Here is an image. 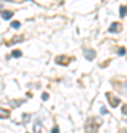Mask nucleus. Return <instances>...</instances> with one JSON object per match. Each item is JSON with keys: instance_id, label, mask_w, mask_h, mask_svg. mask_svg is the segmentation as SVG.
<instances>
[{"instance_id": "0eeeda50", "label": "nucleus", "mask_w": 127, "mask_h": 133, "mask_svg": "<svg viewBox=\"0 0 127 133\" xmlns=\"http://www.w3.org/2000/svg\"><path fill=\"white\" fill-rule=\"evenodd\" d=\"M12 56L14 58H21L22 56V52H21V50H14V52H12Z\"/></svg>"}, {"instance_id": "6e6552de", "label": "nucleus", "mask_w": 127, "mask_h": 133, "mask_svg": "<svg viewBox=\"0 0 127 133\" xmlns=\"http://www.w3.org/2000/svg\"><path fill=\"white\" fill-rule=\"evenodd\" d=\"M120 16H121V18H124V16H126V6H124V5L120 8Z\"/></svg>"}, {"instance_id": "f257e3e1", "label": "nucleus", "mask_w": 127, "mask_h": 133, "mask_svg": "<svg viewBox=\"0 0 127 133\" xmlns=\"http://www.w3.org/2000/svg\"><path fill=\"white\" fill-rule=\"evenodd\" d=\"M121 24L120 22H112V24L109 25V28H108V31L109 33H120L121 31Z\"/></svg>"}, {"instance_id": "423d86ee", "label": "nucleus", "mask_w": 127, "mask_h": 133, "mask_svg": "<svg viewBox=\"0 0 127 133\" xmlns=\"http://www.w3.org/2000/svg\"><path fill=\"white\" fill-rule=\"evenodd\" d=\"M9 115H10V112L8 109L0 108V118H9Z\"/></svg>"}, {"instance_id": "7ed1b4c3", "label": "nucleus", "mask_w": 127, "mask_h": 133, "mask_svg": "<svg viewBox=\"0 0 127 133\" xmlns=\"http://www.w3.org/2000/svg\"><path fill=\"white\" fill-rule=\"evenodd\" d=\"M109 98V102H111V107H112V108H115V107H118V105H120V102H121V101L118 99V98H114V96H111L108 93V95H106Z\"/></svg>"}, {"instance_id": "9d476101", "label": "nucleus", "mask_w": 127, "mask_h": 133, "mask_svg": "<svg viewBox=\"0 0 127 133\" xmlns=\"http://www.w3.org/2000/svg\"><path fill=\"white\" fill-rule=\"evenodd\" d=\"M40 127H42V123H40V121H36V126H34V129H36V132H40Z\"/></svg>"}, {"instance_id": "dca6fc26", "label": "nucleus", "mask_w": 127, "mask_h": 133, "mask_svg": "<svg viewBox=\"0 0 127 133\" xmlns=\"http://www.w3.org/2000/svg\"><path fill=\"white\" fill-rule=\"evenodd\" d=\"M10 104L14 105V107H18V105L21 104V102H15V101H12V102H10Z\"/></svg>"}, {"instance_id": "ddd939ff", "label": "nucleus", "mask_w": 127, "mask_h": 133, "mask_svg": "<svg viewBox=\"0 0 127 133\" xmlns=\"http://www.w3.org/2000/svg\"><path fill=\"white\" fill-rule=\"evenodd\" d=\"M42 99H43V101H47V99H49V95H47V93H43V95H42Z\"/></svg>"}, {"instance_id": "9b49d317", "label": "nucleus", "mask_w": 127, "mask_h": 133, "mask_svg": "<svg viewBox=\"0 0 127 133\" xmlns=\"http://www.w3.org/2000/svg\"><path fill=\"white\" fill-rule=\"evenodd\" d=\"M118 55H120V56H124V55H126V48L120 49V50H118Z\"/></svg>"}, {"instance_id": "2eb2a0df", "label": "nucleus", "mask_w": 127, "mask_h": 133, "mask_svg": "<svg viewBox=\"0 0 127 133\" xmlns=\"http://www.w3.org/2000/svg\"><path fill=\"white\" fill-rule=\"evenodd\" d=\"M22 117H24V120H25V121H28V120H30V115L28 114H24Z\"/></svg>"}, {"instance_id": "f3484780", "label": "nucleus", "mask_w": 127, "mask_h": 133, "mask_svg": "<svg viewBox=\"0 0 127 133\" xmlns=\"http://www.w3.org/2000/svg\"><path fill=\"white\" fill-rule=\"evenodd\" d=\"M6 2H12V0H6Z\"/></svg>"}, {"instance_id": "4468645a", "label": "nucleus", "mask_w": 127, "mask_h": 133, "mask_svg": "<svg viewBox=\"0 0 127 133\" xmlns=\"http://www.w3.org/2000/svg\"><path fill=\"white\" fill-rule=\"evenodd\" d=\"M52 133H59V127H58V126H55V127L52 129Z\"/></svg>"}, {"instance_id": "39448f33", "label": "nucleus", "mask_w": 127, "mask_h": 133, "mask_svg": "<svg viewBox=\"0 0 127 133\" xmlns=\"http://www.w3.org/2000/svg\"><path fill=\"white\" fill-rule=\"evenodd\" d=\"M12 16H14V12H12V10H3V12H2V18L6 19V21L10 19Z\"/></svg>"}, {"instance_id": "20e7f679", "label": "nucleus", "mask_w": 127, "mask_h": 133, "mask_svg": "<svg viewBox=\"0 0 127 133\" xmlns=\"http://www.w3.org/2000/svg\"><path fill=\"white\" fill-rule=\"evenodd\" d=\"M68 62H70V58H65V56L56 58V64H59V65H68Z\"/></svg>"}, {"instance_id": "f8f14e48", "label": "nucleus", "mask_w": 127, "mask_h": 133, "mask_svg": "<svg viewBox=\"0 0 127 133\" xmlns=\"http://www.w3.org/2000/svg\"><path fill=\"white\" fill-rule=\"evenodd\" d=\"M101 114H108V111H106V108H105V107H102V108H101Z\"/></svg>"}, {"instance_id": "1a4fd4ad", "label": "nucleus", "mask_w": 127, "mask_h": 133, "mask_svg": "<svg viewBox=\"0 0 127 133\" xmlns=\"http://www.w3.org/2000/svg\"><path fill=\"white\" fill-rule=\"evenodd\" d=\"M10 27H12V28H19V27H21V22H18V21H14V22H12V24H10Z\"/></svg>"}, {"instance_id": "f03ea898", "label": "nucleus", "mask_w": 127, "mask_h": 133, "mask_svg": "<svg viewBox=\"0 0 127 133\" xmlns=\"http://www.w3.org/2000/svg\"><path fill=\"white\" fill-rule=\"evenodd\" d=\"M95 56H96V52L92 50V49H89V50H86V52H84V58L87 59V61H93Z\"/></svg>"}]
</instances>
